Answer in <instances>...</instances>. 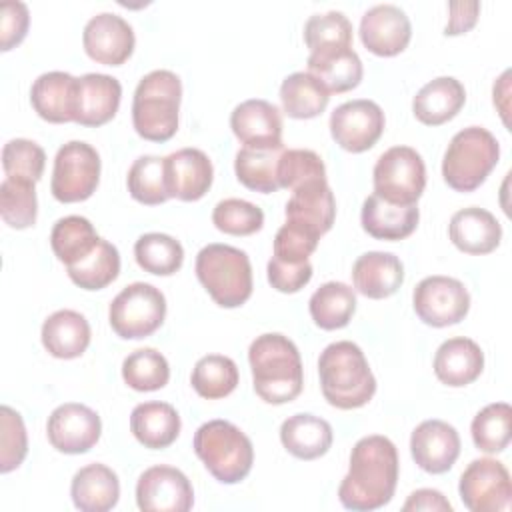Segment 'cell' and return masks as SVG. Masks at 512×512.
<instances>
[{"instance_id":"obj_1","label":"cell","mask_w":512,"mask_h":512,"mask_svg":"<svg viewBox=\"0 0 512 512\" xmlns=\"http://www.w3.org/2000/svg\"><path fill=\"white\" fill-rule=\"evenodd\" d=\"M398 452L380 434L360 438L350 452V468L338 486V500L356 512L378 510L388 504L398 484Z\"/></svg>"},{"instance_id":"obj_2","label":"cell","mask_w":512,"mask_h":512,"mask_svg":"<svg viewBox=\"0 0 512 512\" xmlns=\"http://www.w3.org/2000/svg\"><path fill=\"white\" fill-rule=\"evenodd\" d=\"M254 392L268 404L292 402L304 384L302 358L296 344L278 332L260 334L248 348Z\"/></svg>"},{"instance_id":"obj_3","label":"cell","mask_w":512,"mask_h":512,"mask_svg":"<svg viewBox=\"0 0 512 512\" xmlns=\"http://www.w3.org/2000/svg\"><path fill=\"white\" fill-rule=\"evenodd\" d=\"M320 388L326 402L340 410L368 404L376 392V378L358 344L340 340L328 344L318 358Z\"/></svg>"},{"instance_id":"obj_4","label":"cell","mask_w":512,"mask_h":512,"mask_svg":"<svg viewBox=\"0 0 512 512\" xmlns=\"http://www.w3.org/2000/svg\"><path fill=\"white\" fill-rule=\"evenodd\" d=\"M182 82L170 70H152L136 86L132 124L140 138L166 142L178 130Z\"/></svg>"},{"instance_id":"obj_5","label":"cell","mask_w":512,"mask_h":512,"mask_svg":"<svg viewBox=\"0 0 512 512\" xmlns=\"http://www.w3.org/2000/svg\"><path fill=\"white\" fill-rule=\"evenodd\" d=\"M192 444L206 470L222 484H238L252 470V442L228 420L204 422L196 430Z\"/></svg>"},{"instance_id":"obj_6","label":"cell","mask_w":512,"mask_h":512,"mask_svg":"<svg viewBox=\"0 0 512 512\" xmlns=\"http://www.w3.org/2000/svg\"><path fill=\"white\" fill-rule=\"evenodd\" d=\"M196 276L210 298L222 308H238L252 294V266L244 250L208 244L196 256Z\"/></svg>"},{"instance_id":"obj_7","label":"cell","mask_w":512,"mask_h":512,"mask_svg":"<svg viewBox=\"0 0 512 512\" xmlns=\"http://www.w3.org/2000/svg\"><path fill=\"white\" fill-rule=\"evenodd\" d=\"M500 158L496 136L482 126L456 132L442 158L444 182L456 192L476 190L494 170Z\"/></svg>"},{"instance_id":"obj_8","label":"cell","mask_w":512,"mask_h":512,"mask_svg":"<svg viewBox=\"0 0 512 512\" xmlns=\"http://www.w3.org/2000/svg\"><path fill=\"white\" fill-rule=\"evenodd\" d=\"M164 316V294L146 282H134L122 288L108 308L110 326L124 340H140L154 334L162 326Z\"/></svg>"},{"instance_id":"obj_9","label":"cell","mask_w":512,"mask_h":512,"mask_svg":"<svg viewBox=\"0 0 512 512\" xmlns=\"http://www.w3.org/2000/svg\"><path fill=\"white\" fill-rule=\"evenodd\" d=\"M374 194L390 204H416L426 186L422 156L410 146H392L374 164Z\"/></svg>"},{"instance_id":"obj_10","label":"cell","mask_w":512,"mask_h":512,"mask_svg":"<svg viewBox=\"0 0 512 512\" xmlns=\"http://www.w3.org/2000/svg\"><path fill=\"white\" fill-rule=\"evenodd\" d=\"M100 182V156L88 142L72 140L54 156L50 192L58 202L88 200Z\"/></svg>"},{"instance_id":"obj_11","label":"cell","mask_w":512,"mask_h":512,"mask_svg":"<svg viewBox=\"0 0 512 512\" xmlns=\"http://www.w3.org/2000/svg\"><path fill=\"white\" fill-rule=\"evenodd\" d=\"M412 304L424 324L444 328L464 320L470 310V294L456 278L428 276L416 284Z\"/></svg>"},{"instance_id":"obj_12","label":"cell","mask_w":512,"mask_h":512,"mask_svg":"<svg viewBox=\"0 0 512 512\" xmlns=\"http://www.w3.org/2000/svg\"><path fill=\"white\" fill-rule=\"evenodd\" d=\"M460 500L470 512L508 510L512 482L506 466L494 458L472 460L460 476Z\"/></svg>"},{"instance_id":"obj_13","label":"cell","mask_w":512,"mask_h":512,"mask_svg":"<svg viewBox=\"0 0 512 512\" xmlns=\"http://www.w3.org/2000/svg\"><path fill=\"white\" fill-rule=\"evenodd\" d=\"M384 112L368 98L348 100L330 114V134L334 142L348 152L370 150L384 132Z\"/></svg>"},{"instance_id":"obj_14","label":"cell","mask_w":512,"mask_h":512,"mask_svg":"<svg viewBox=\"0 0 512 512\" xmlns=\"http://www.w3.org/2000/svg\"><path fill=\"white\" fill-rule=\"evenodd\" d=\"M136 504L144 512H186L194 504V490L184 472L158 464L140 474Z\"/></svg>"},{"instance_id":"obj_15","label":"cell","mask_w":512,"mask_h":512,"mask_svg":"<svg viewBox=\"0 0 512 512\" xmlns=\"http://www.w3.org/2000/svg\"><path fill=\"white\" fill-rule=\"evenodd\" d=\"M48 442L64 454L88 452L102 434L100 416L78 402H66L52 410L46 424Z\"/></svg>"},{"instance_id":"obj_16","label":"cell","mask_w":512,"mask_h":512,"mask_svg":"<svg viewBox=\"0 0 512 512\" xmlns=\"http://www.w3.org/2000/svg\"><path fill=\"white\" fill-rule=\"evenodd\" d=\"M84 52L98 64L120 66L134 52V30L118 14L100 12L92 16L82 32Z\"/></svg>"},{"instance_id":"obj_17","label":"cell","mask_w":512,"mask_h":512,"mask_svg":"<svg viewBox=\"0 0 512 512\" xmlns=\"http://www.w3.org/2000/svg\"><path fill=\"white\" fill-rule=\"evenodd\" d=\"M412 38L406 12L394 4H376L360 20V40L376 56L400 54Z\"/></svg>"},{"instance_id":"obj_18","label":"cell","mask_w":512,"mask_h":512,"mask_svg":"<svg viewBox=\"0 0 512 512\" xmlns=\"http://www.w3.org/2000/svg\"><path fill=\"white\" fill-rule=\"evenodd\" d=\"M410 452L424 472L444 474L460 456V436L444 420H424L410 436Z\"/></svg>"},{"instance_id":"obj_19","label":"cell","mask_w":512,"mask_h":512,"mask_svg":"<svg viewBox=\"0 0 512 512\" xmlns=\"http://www.w3.org/2000/svg\"><path fill=\"white\" fill-rule=\"evenodd\" d=\"M164 168L170 198L194 202L200 200L212 186V162L198 148H182L168 154L164 158Z\"/></svg>"},{"instance_id":"obj_20","label":"cell","mask_w":512,"mask_h":512,"mask_svg":"<svg viewBox=\"0 0 512 512\" xmlns=\"http://www.w3.org/2000/svg\"><path fill=\"white\" fill-rule=\"evenodd\" d=\"M234 136L250 148L282 146V116L280 110L262 98L240 102L230 114Z\"/></svg>"},{"instance_id":"obj_21","label":"cell","mask_w":512,"mask_h":512,"mask_svg":"<svg viewBox=\"0 0 512 512\" xmlns=\"http://www.w3.org/2000/svg\"><path fill=\"white\" fill-rule=\"evenodd\" d=\"M122 86L118 78L90 72L78 78L74 122L88 128H98L110 122L120 106Z\"/></svg>"},{"instance_id":"obj_22","label":"cell","mask_w":512,"mask_h":512,"mask_svg":"<svg viewBox=\"0 0 512 512\" xmlns=\"http://www.w3.org/2000/svg\"><path fill=\"white\" fill-rule=\"evenodd\" d=\"M448 236L464 254L482 256L498 248L502 240V226L492 212L478 206H468L452 214Z\"/></svg>"},{"instance_id":"obj_23","label":"cell","mask_w":512,"mask_h":512,"mask_svg":"<svg viewBox=\"0 0 512 512\" xmlns=\"http://www.w3.org/2000/svg\"><path fill=\"white\" fill-rule=\"evenodd\" d=\"M286 222L300 224L314 234H326L336 218V200L328 180H314L292 190L286 202Z\"/></svg>"},{"instance_id":"obj_24","label":"cell","mask_w":512,"mask_h":512,"mask_svg":"<svg viewBox=\"0 0 512 512\" xmlns=\"http://www.w3.org/2000/svg\"><path fill=\"white\" fill-rule=\"evenodd\" d=\"M78 78L68 72H44L30 88V104L34 112L52 124L74 122Z\"/></svg>"},{"instance_id":"obj_25","label":"cell","mask_w":512,"mask_h":512,"mask_svg":"<svg viewBox=\"0 0 512 512\" xmlns=\"http://www.w3.org/2000/svg\"><path fill=\"white\" fill-rule=\"evenodd\" d=\"M482 370L484 352L470 338H448L436 350L434 374L442 384L450 388H462L472 384L482 374Z\"/></svg>"},{"instance_id":"obj_26","label":"cell","mask_w":512,"mask_h":512,"mask_svg":"<svg viewBox=\"0 0 512 512\" xmlns=\"http://www.w3.org/2000/svg\"><path fill=\"white\" fill-rule=\"evenodd\" d=\"M420 220L416 204H390L376 194H370L360 212L364 232L376 240H402L408 238Z\"/></svg>"},{"instance_id":"obj_27","label":"cell","mask_w":512,"mask_h":512,"mask_svg":"<svg viewBox=\"0 0 512 512\" xmlns=\"http://www.w3.org/2000/svg\"><path fill=\"white\" fill-rule=\"evenodd\" d=\"M352 282L356 292L366 298L382 300L392 296L404 282V266L390 252H366L352 266Z\"/></svg>"},{"instance_id":"obj_28","label":"cell","mask_w":512,"mask_h":512,"mask_svg":"<svg viewBox=\"0 0 512 512\" xmlns=\"http://www.w3.org/2000/svg\"><path fill=\"white\" fill-rule=\"evenodd\" d=\"M70 496L74 506L82 512H108L120 498L118 476L106 464H88L74 474Z\"/></svg>"},{"instance_id":"obj_29","label":"cell","mask_w":512,"mask_h":512,"mask_svg":"<svg viewBox=\"0 0 512 512\" xmlns=\"http://www.w3.org/2000/svg\"><path fill=\"white\" fill-rule=\"evenodd\" d=\"M466 102V90L460 80L452 76H438L424 84L414 100L412 112L426 126H440L452 120Z\"/></svg>"},{"instance_id":"obj_30","label":"cell","mask_w":512,"mask_h":512,"mask_svg":"<svg viewBox=\"0 0 512 512\" xmlns=\"http://www.w3.org/2000/svg\"><path fill=\"white\" fill-rule=\"evenodd\" d=\"M42 344L50 356L72 360L86 352L90 344V324L76 310H56L42 324Z\"/></svg>"},{"instance_id":"obj_31","label":"cell","mask_w":512,"mask_h":512,"mask_svg":"<svg viewBox=\"0 0 512 512\" xmlns=\"http://www.w3.org/2000/svg\"><path fill=\"white\" fill-rule=\"evenodd\" d=\"M362 62L358 54L348 48H326L310 52L308 74H312L328 94H342L356 88L362 80Z\"/></svg>"},{"instance_id":"obj_32","label":"cell","mask_w":512,"mask_h":512,"mask_svg":"<svg viewBox=\"0 0 512 512\" xmlns=\"http://www.w3.org/2000/svg\"><path fill=\"white\" fill-rule=\"evenodd\" d=\"M180 416L168 402H142L130 414L134 438L150 450H162L176 442L180 434Z\"/></svg>"},{"instance_id":"obj_33","label":"cell","mask_w":512,"mask_h":512,"mask_svg":"<svg viewBox=\"0 0 512 512\" xmlns=\"http://www.w3.org/2000/svg\"><path fill=\"white\" fill-rule=\"evenodd\" d=\"M332 426L314 414H294L280 426L282 446L300 460H316L332 446Z\"/></svg>"},{"instance_id":"obj_34","label":"cell","mask_w":512,"mask_h":512,"mask_svg":"<svg viewBox=\"0 0 512 512\" xmlns=\"http://www.w3.org/2000/svg\"><path fill=\"white\" fill-rule=\"evenodd\" d=\"M284 144L276 148H250L242 146L234 158V172L240 184L248 190L272 194L280 188L278 164L284 154Z\"/></svg>"},{"instance_id":"obj_35","label":"cell","mask_w":512,"mask_h":512,"mask_svg":"<svg viewBox=\"0 0 512 512\" xmlns=\"http://www.w3.org/2000/svg\"><path fill=\"white\" fill-rule=\"evenodd\" d=\"M330 94L326 88L308 72H294L280 84L282 110L290 118L308 120L320 116L328 106Z\"/></svg>"},{"instance_id":"obj_36","label":"cell","mask_w":512,"mask_h":512,"mask_svg":"<svg viewBox=\"0 0 512 512\" xmlns=\"http://www.w3.org/2000/svg\"><path fill=\"white\" fill-rule=\"evenodd\" d=\"M314 324L322 330L344 328L356 312V294L344 282L322 284L308 302Z\"/></svg>"},{"instance_id":"obj_37","label":"cell","mask_w":512,"mask_h":512,"mask_svg":"<svg viewBox=\"0 0 512 512\" xmlns=\"http://www.w3.org/2000/svg\"><path fill=\"white\" fill-rule=\"evenodd\" d=\"M98 240L100 236L84 216H64L56 220L50 232L52 252L64 266H72L86 258Z\"/></svg>"},{"instance_id":"obj_38","label":"cell","mask_w":512,"mask_h":512,"mask_svg":"<svg viewBox=\"0 0 512 512\" xmlns=\"http://www.w3.org/2000/svg\"><path fill=\"white\" fill-rule=\"evenodd\" d=\"M70 280L84 290H102L120 274V254L114 244L100 238L94 250L80 262L66 266Z\"/></svg>"},{"instance_id":"obj_39","label":"cell","mask_w":512,"mask_h":512,"mask_svg":"<svg viewBox=\"0 0 512 512\" xmlns=\"http://www.w3.org/2000/svg\"><path fill=\"white\" fill-rule=\"evenodd\" d=\"M134 258L144 272L156 276H172L184 262L182 244L162 232L142 234L134 244Z\"/></svg>"},{"instance_id":"obj_40","label":"cell","mask_w":512,"mask_h":512,"mask_svg":"<svg viewBox=\"0 0 512 512\" xmlns=\"http://www.w3.org/2000/svg\"><path fill=\"white\" fill-rule=\"evenodd\" d=\"M238 378V366L232 358L222 354H208L194 364L190 384L198 396L206 400H218L234 392Z\"/></svg>"},{"instance_id":"obj_41","label":"cell","mask_w":512,"mask_h":512,"mask_svg":"<svg viewBox=\"0 0 512 512\" xmlns=\"http://www.w3.org/2000/svg\"><path fill=\"white\" fill-rule=\"evenodd\" d=\"M472 442L480 452L498 454L506 450L512 436V408L506 402L484 406L470 426Z\"/></svg>"},{"instance_id":"obj_42","label":"cell","mask_w":512,"mask_h":512,"mask_svg":"<svg viewBox=\"0 0 512 512\" xmlns=\"http://www.w3.org/2000/svg\"><path fill=\"white\" fill-rule=\"evenodd\" d=\"M126 184L130 196L146 206H158L170 198L166 188L164 158L160 156L148 154L136 158L128 170Z\"/></svg>"},{"instance_id":"obj_43","label":"cell","mask_w":512,"mask_h":512,"mask_svg":"<svg viewBox=\"0 0 512 512\" xmlns=\"http://www.w3.org/2000/svg\"><path fill=\"white\" fill-rule=\"evenodd\" d=\"M124 382L138 392H154L168 384V360L154 348H138L122 362Z\"/></svg>"},{"instance_id":"obj_44","label":"cell","mask_w":512,"mask_h":512,"mask_svg":"<svg viewBox=\"0 0 512 512\" xmlns=\"http://www.w3.org/2000/svg\"><path fill=\"white\" fill-rule=\"evenodd\" d=\"M38 214L36 182L4 178L0 184V216L16 230L34 226Z\"/></svg>"},{"instance_id":"obj_45","label":"cell","mask_w":512,"mask_h":512,"mask_svg":"<svg viewBox=\"0 0 512 512\" xmlns=\"http://www.w3.org/2000/svg\"><path fill=\"white\" fill-rule=\"evenodd\" d=\"M304 42L310 52L326 48H348L352 46V24L338 10L312 14L304 24Z\"/></svg>"},{"instance_id":"obj_46","label":"cell","mask_w":512,"mask_h":512,"mask_svg":"<svg viewBox=\"0 0 512 512\" xmlns=\"http://www.w3.org/2000/svg\"><path fill=\"white\" fill-rule=\"evenodd\" d=\"M212 222L224 234L250 236L264 226V212L248 200L226 198L214 206Z\"/></svg>"},{"instance_id":"obj_47","label":"cell","mask_w":512,"mask_h":512,"mask_svg":"<svg viewBox=\"0 0 512 512\" xmlns=\"http://www.w3.org/2000/svg\"><path fill=\"white\" fill-rule=\"evenodd\" d=\"M46 166L44 150L26 138L8 140L2 148V168L6 178L38 182Z\"/></svg>"},{"instance_id":"obj_48","label":"cell","mask_w":512,"mask_h":512,"mask_svg":"<svg viewBox=\"0 0 512 512\" xmlns=\"http://www.w3.org/2000/svg\"><path fill=\"white\" fill-rule=\"evenodd\" d=\"M326 180V168L322 158L314 150L290 148L284 150L278 164V184L280 188L296 190L302 184Z\"/></svg>"},{"instance_id":"obj_49","label":"cell","mask_w":512,"mask_h":512,"mask_svg":"<svg viewBox=\"0 0 512 512\" xmlns=\"http://www.w3.org/2000/svg\"><path fill=\"white\" fill-rule=\"evenodd\" d=\"M0 472L16 470L28 452V438L22 416L10 406L0 408Z\"/></svg>"},{"instance_id":"obj_50","label":"cell","mask_w":512,"mask_h":512,"mask_svg":"<svg viewBox=\"0 0 512 512\" xmlns=\"http://www.w3.org/2000/svg\"><path fill=\"white\" fill-rule=\"evenodd\" d=\"M318 240L320 236L312 230L294 222H286L274 236V258L288 264L308 262V256L316 250Z\"/></svg>"},{"instance_id":"obj_51","label":"cell","mask_w":512,"mask_h":512,"mask_svg":"<svg viewBox=\"0 0 512 512\" xmlns=\"http://www.w3.org/2000/svg\"><path fill=\"white\" fill-rule=\"evenodd\" d=\"M28 24L30 14L24 2H4L0 6V46L4 52L18 46L24 40Z\"/></svg>"},{"instance_id":"obj_52","label":"cell","mask_w":512,"mask_h":512,"mask_svg":"<svg viewBox=\"0 0 512 512\" xmlns=\"http://www.w3.org/2000/svg\"><path fill=\"white\" fill-rule=\"evenodd\" d=\"M312 278V264L302 262V264H288L278 258H270L268 262V282L272 288L284 294H294L302 290Z\"/></svg>"},{"instance_id":"obj_53","label":"cell","mask_w":512,"mask_h":512,"mask_svg":"<svg viewBox=\"0 0 512 512\" xmlns=\"http://www.w3.org/2000/svg\"><path fill=\"white\" fill-rule=\"evenodd\" d=\"M448 10H450V16H448L444 34L458 36L474 28L480 14V2H450Z\"/></svg>"},{"instance_id":"obj_54","label":"cell","mask_w":512,"mask_h":512,"mask_svg":"<svg viewBox=\"0 0 512 512\" xmlns=\"http://www.w3.org/2000/svg\"><path fill=\"white\" fill-rule=\"evenodd\" d=\"M404 512L410 510H430V512H452V504L444 498L442 492L432 488L414 490L402 506Z\"/></svg>"}]
</instances>
